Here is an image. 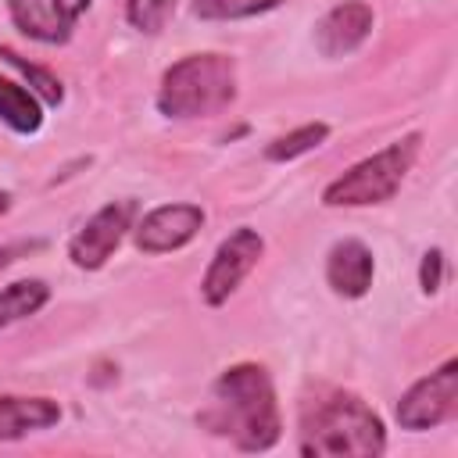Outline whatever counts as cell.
Masks as SVG:
<instances>
[{"label": "cell", "mask_w": 458, "mask_h": 458, "mask_svg": "<svg viewBox=\"0 0 458 458\" xmlns=\"http://www.w3.org/2000/svg\"><path fill=\"white\" fill-rule=\"evenodd\" d=\"M0 57L11 64V68H18L25 79H29V86H32V93L47 104V107H57L61 100H64V86H61V79L54 75V72H47V68H39V64H32V61H25L18 50H11V47H0Z\"/></svg>", "instance_id": "e0dca14e"}, {"label": "cell", "mask_w": 458, "mask_h": 458, "mask_svg": "<svg viewBox=\"0 0 458 458\" xmlns=\"http://www.w3.org/2000/svg\"><path fill=\"white\" fill-rule=\"evenodd\" d=\"M204 208L190 204V200H175V204H161L154 211H147L136 225H132V243L140 254H172L182 250L200 229H204Z\"/></svg>", "instance_id": "ba28073f"}, {"label": "cell", "mask_w": 458, "mask_h": 458, "mask_svg": "<svg viewBox=\"0 0 458 458\" xmlns=\"http://www.w3.org/2000/svg\"><path fill=\"white\" fill-rule=\"evenodd\" d=\"M376 29V11L365 0H344L315 21V50L322 57L354 54Z\"/></svg>", "instance_id": "30bf717a"}, {"label": "cell", "mask_w": 458, "mask_h": 458, "mask_svg": "<svg viewBox=\"0 0 458 458\" xmlns=\"http://www.w3.org/2000/svg\"><path fill=\"white\" fill-rule=\"evenodd\" d=\"M326 140H329V125H326V122H304V125H297V129L276 136V140L265 147V161H276V165L293 161V157H301V154H311V150L322 147Z\"/></svg>", "instance_id": "9a60e30c"}, {"label": "cell", "mask_w": 458, "mask_h": 458, "mask_svg": "<svg viewBox=\"0 0 458 458\" xmlns=\"http://www.w3.org/2000/svg\"><path fill=\"white\" fill-rule=\"evenodd\" d=\"M440 283H444V250L429 247L422 254V261H419V286H422L426 297H433L440 290Z\"/></svg>", "instance_id": "d6986e66"}, {"label": "cell", "mask_w": 458, "mask_h": 458, "mask_svg": "<svg viewBox=\"0 0 458 458\" xmlns=\"http://www.w3.org/2000/svg\"><path fill=\"white\" fill-rule=\"evenodd\" d=\"M297 451L304 458H379L386 451V426L365 397L318 386L301 401Z\"/></svg>", "instance_id": "7a4b0ae2"}, {"label": "cell", "mask_w": 458, "mask_h": 458, "mask_svg": "<svg viewBox=\"0 0 458 458\" xmlns=\"http://www.w3.org/2000/svg\"><path fill=\"white\" fill-rule=\"evenodd\" d=\"M50 301V286L43 279H18L0 290V329L36 315Z\"/></svg>", "instance_id": "5bb4252c"}, {"label": "cell", "mask_w": 458, "mask_h": 458, "mask_svg": "<svg viewBox=\"0 0 458 458\" xmlns=\"http://www.w3.org/2000/svg\"><path fill=\"white\" fill-rule=\"evenodd\" d=\"M136 200H111V204H104L100 211H93L89 218H86V225L68 240V258H72V265L75 268H82V272H97V268H104L107 265V258L122 247V240H125V233L132 229V222H136Z\"/></svg>", "instance_id": "52a82bcc"}, {"label": "cell", "mask_w": 458, "mask_h": 458, "mask_svg": "<svg viewBox=\"0 0 458 458\" xmlns=\"http://www.w3.org/2000/svg\"><path fill=\"white\" fill-rule=\"evenodd\" d=\"M261 254H265V240H261L258 229H250V225L233 229L215 247V254H211V261L200 276V301L208 308H222L240 290V283L258 268Z\"/></svg>", "instance_id": "5b68a950"}, {"label": "cell", "mask_w": 458, "mask_h": 458, "mask_svg": "<svg viewBox=\"0 0 458 458\" xmlns=\"http://www.w3.org/2000/svg\"><path fill=\"white\" fill-rule=\"evenodd\" d=\"M93 0H7L14 29L36 43L61 47L72 39L75 21L89 11Z\"/></svg>", "instance_id": "9c48e42d"}, {"label": "cell", "mask_w": 458, "mask_h": 458, "mask_svg": "<svg viewBox=\"0 0 458 458\" xmlns=\"http://www.w3.org/2000/svg\"><path fill=\"white\" fill-rule=\"evenodd\" d=\"M172 14L175 0H125V21L143 36H157Z\"/></svg>", "instance_id": "ac0fdd59"}, {"label": "cell", "mask_w": 458, "mask_h": 458, "mask_svg": "<svg viewBox=\"0 0 458 458\" xmlns=\"http://www.w3.org/2000/svg\"><path fill=\"white\" fill-rule=\"evenodd\" d=\"M197 422L200 429L229 440L236 451H272L283 437V419L268 369L258 361H236L222 369L208 390V404L197 411Z\"/></svg>", "instance_id": "6da1fadb"}, {"label": "cell", "mask_w": 458, "mask_h": 458, "mask_svg": "<svg viewBox=\"0 0 458 458\" xmlns=\"http://www.w3.org/2000/svg\"><path fill=\"white\" fill-rule=\"evenodd\" d=\"M458 411V358H447L429 376L415 379L397 401V422L408 433L437 429Z\"/></svg>", "instance_id": "8992f818"}, {"label": "cell", "mask_w": 458, "mask_h": 458, "mask_svg": "<svg viewBox=\"0 0 458 458\" xmlns=\"http://www.w3.org/2000/svg\"><path fill=\"white\" fill-rule=\"evenodd\" d=\"M0 122L18 136H32L43 125V100L32 89L0 75Z\"/></svg>", "instance_id": "4fadbf2b"}, {"label": "cell", "mask_w": 458, "mask_h": 458, "mask_svg": "<svg viewBox=\"0 0 458 458\" xmlns=\"http://www.w3.org/2000/svg\"><path fill=\"white\" fill-rule=\"evenodd\" d=\"M7 211H11V193L0 190V215H7Z\"/></svg>", "instance_id": "44dd1931"}, {"label": "cell", "mask_w": 458, "mask_h": 458, "mask_svg": "<svg viewBox=\"0 0 458 458\" xmlns=\"http://www.w3.org/2000/svg\"><path fill=\"white\" fill-rule=\"evenodd\" d=\"M372 276H376V258L361 240L344 236V240H336L329 247V254H326V283H329V290L336 297H344V301L365 297L369 286H372Z\"/></svg>", "instance_id": "8fae6325"}, {"label": "cell", "mask_w": 458, "mask_h": 458, "mask_svg": "<svg viewBox=\"0 0 458 458\" xmlns=\"http://www.w3.org/2000/svg\"><path fill=\"white\" fill-rule=\"evenodd\" d=\"M422 150V132H408L394 143H386L383 150L361 157L358 165H351L347 172H340L326 190H322V204L326 208H372V204H386L401 182L408 179L411 165L419 161Z\"/></svg>", "instance_id": "277c9868"}, {"label": "cell", "mask_w": 458, "mask_h": 458, "mask_svg": "<svg viewBox=\"0 0 458 458\" xmlns=\"http://www.w3.org/2000/svg\"><path fill=\"white\" fill-rule=\"evenodd\" d=\"M154 100L172 122L218 114L236 100V61L218 50L186 54L165 68Z\"/></svg>", "instance_id": "3957f363"}, {"label": "cell", "mask_w": 458, "mask_h": 458, "mask_svg": "<svg viewBox=\"0 0 458 458\" xmlns=\"http://www.w3.org/2000/svg\"><path fill=\"white\" fill-rule=\"evenodd\" d=\"M57 422H61V404L54 397L0 394V440H21Z\"/></svg>", "instance_id": "7c38bea8"}, {"label": "cell", "mask_w": 458, "mask_h": 458, "mask_svg": "<svg viewBox=\"0 0 458 458\" xmlns=\"http://www.w3.org/2000/svg\"><path fill=\"white\" fill-rule=\"evenodd\" d=\"M43 247H47V240H14V243H4V247H0V272H4L7 265L21 261V258H29V254H36V250H43Z\"/></svg>", "instance_id": "ffe728a7"}, {"label": "cell", "mask_w": 458, "mask_h": 458, "mask_svg": "<svg viewBox=\"0 0 458 458\" xmlns=\"http://www.w3.org/2000/svg\"><path fill=\"white\" fill-rule=\"evenodd\" d=\"M279 4H286V0H193L190 11L200 21H240V18L265 14Z\"/></svg>", "instance_id": "2e32d148"}]
</instances>
